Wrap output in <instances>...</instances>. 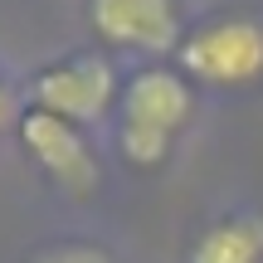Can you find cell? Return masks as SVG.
Masks as SVG:
<instances>
[{"label":"cell","mask_w":263,"mask_h":263,"mask_svg":"<svg viewBox=\"0 0 263 263\" xmlns=\"http://www.w3.org/2000/svg\"><path fill=\"white\" fill-rule=\"evenodd\" d=\"M190 112V88L171 68L137 73L122 98V156L137 166H161L171 151V137Z\"/></svg>","instance_id":"1"},{"label":"cell","mask_w":263,"mask_h":263,"mask_svg":"<svg viewBox=\"0 0 263 263\" xmlns=\"http://www.w3.org/2000/svg\"><path fill=\"white\" fill-rule=\"evenodd\" d=\"M39 263H107L98 249H83V244H73V249H54V254H44Z\"/></svg>","instance_id":"7"},{"label":"cell","mask_w":263,"mask_h":263,"mask_svg":"<svg viewBox=\"0 0 263 263\" xmlns=\"http://www.w3.org/2000/svg\"><path fill=\"white\" fill-rule=\"evenodd\" d=\"M180 68L190 78L205 83H224V88H244L263 78V25L244 15L215 20V25L195 29L190 39H180Z\"/></svg>","instance_id":"2"},{"label":"cell","mask_w":263,"mask_h":263,"mask_svg":"<svg viewBox=\"0 0 263 263\" xmlns=\"http://www.w3.org/2000/svg\"><path fill=\"white\" fill-rule=\"evenodd\" d=\"M93 29L107 44L166 54L180 44V15L171 0H93Z\"/></svg>","instance_id":"5"},{"label":"cell","mask_w":263,"mask_h":263,"mask_svg":"<svg viewBox=\"0 0 263 263\" xmlns=\"http://www.w3.org/2000/svg\"><path fill=\"white\" fill-rule=\"evenodd\" d=\"M258 258H263V219L254 215L219 219L190 249V263H258Z\"/></svg>","instance_id":"6"},{"label":"cell","mask_w":263,"mask_h":263,"mask_svg":"<svg viewBox=\"0 0 263 263\" xmlns=\"http://www.w3.org/2000/svg\"><path fill=\"white\" fill-rule=\"evenodd\" d=\"M20 141H25L29 156H34L64 190L88 195V190L98 185L93 151H88L83 132H78L73 122H64V117H54V112H44V107H34V112L20 117Z\"/></svg>","instance_id":"3"},{"label":"cell","mask_w":263,"mask_h":263,"mask_svg":"<svg viewBox=\"0 0 263 263\" xmlns=\"http://www.w3.org/2000/svg\"><path fill=\"white\" fill-rule=\"evenodd\" d=\"M10 117H15V107H10V93L0 88V127H10Z\"/></svg>","instance_id":"8"},{"label":"cell","mask_w":263,"mask_h":263,"mask_svg":"<svg viewBox=\"0 0 263 263\" xmlns=\"http://www.w3.org/2000/svg\"><path fill=\"white\" fill-rule=\"evenodd\" d=\"M34 103L64 122H93L112 103V68L103 59H73V64L44 68L34 78Z\"/></svg>","instance_id":"4"}]
</instances>
